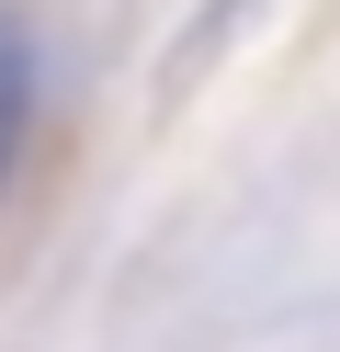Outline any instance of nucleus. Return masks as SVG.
<instances>
[{
  "mask_svg": "<svg viewBox=\"0 0 340 352\" xmlns=\"http://www.w3.org/2000/svg\"><path fill=\"white\" fill-rule=\"evenodd\" d=\"M12 148H23V46L0 34V182H12Z\"/></svg>",
  "mask_w": 340,
  "mask_h": 352,
  "instance_id": "nucleus-1",
  "label": "nucleus"
},
{
  "mask_svg": "<svg viewBox=\"0 0 340 352\" xmlns=\"http://www.w3.org/2000/svg\"><path fill=\"white\" fill-rule=\"evenodd\" d=\"M238 12H249V0H204V12H193V46H181V69H193L204 46H227V34H238Z\"/></svg>",
  "mask_w": 340,
  "mask_h": 352,
  "instance_id": "nucleus-2",
  "label": "nucleus"
}]
</instances>
